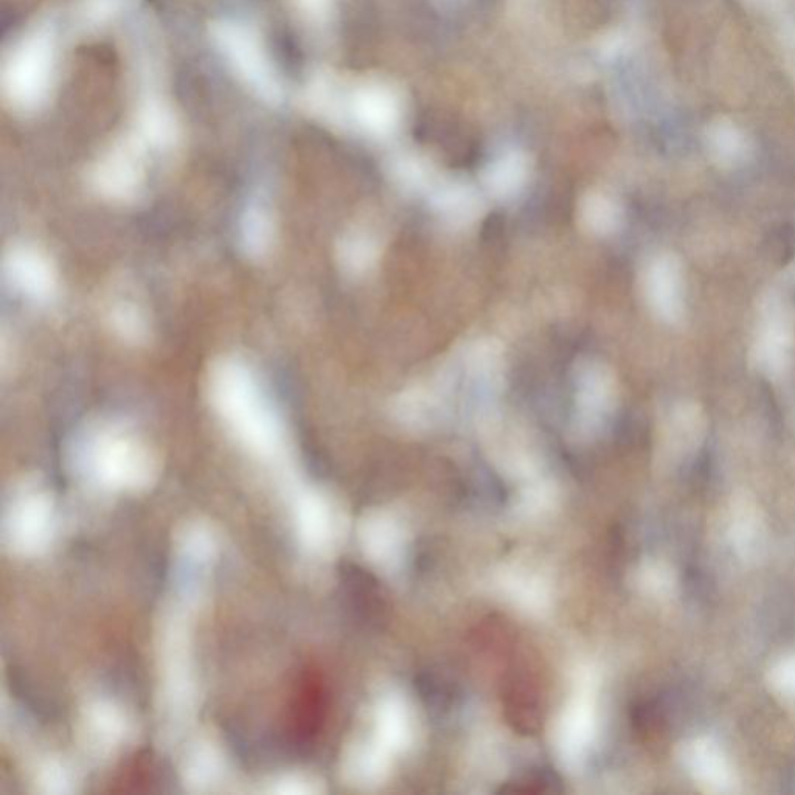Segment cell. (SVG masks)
<instances>
[{"mask_svg":"<svg viewBox=\"0 0 795 795\" xmlns=\"http://www.w3.org/2000/svg\"><path fill=\"white\" fill-rule=\"evenodd\" d=\"M766 246L775 263H788L795 257V230L786 224L775 227L766 238Z\"/></svg>","mask_w":795,"mask_h":795,"instance_id":"6da1fadb","label":"cell"}]
</instances>
